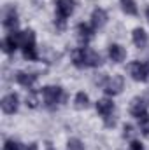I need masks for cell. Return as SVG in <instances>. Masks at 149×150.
<instances>
[{"mask_svg": "<svg viewBox=\"0 0 149 150\" xmlns=\"http://www.w3.org/2000/svg\"><path fill=\"white\" fill-rule=\"evenodd\" d=\"M47 150H53V147H51V145H47Z\"/></svg>", "mask_w": 149, "mask_h": 150, "instance_id": "27", "label": "cell"}, {"mask_svg": "<svg viewBox=\"0 0 149 150\" xmlns=\"http://www.w3.org/2000/svg\"><path fill=\"white\" fill-rule=\"evenodd\" d=\"M140 131H142V134L149 138V119H144V120H140Z\"/></svg>", "mask_w": 149, "mask_h": 150, "instance_id": "22", "label": "cell"}, {"mask_svg": "<svg viewBox=\"0 0 149 150\" xmlns=\"http://www.w3.org/2000/svg\"><path fill=\"white\" fill-rule=\"evenodd\" d=\"M130 112L132 115L140 122L144 119H149V113H148V103L142 100V98H135L132 101V107H130Z\"/></svg>", "mask_w": 149, "mask_h": 150, "instance_id": "7", "label": "cell"}, {"mask_svg": "<svg viewBox=\"0 0 149 150\" xmlns=\"http://www.w3.org/2000/svg\"><path fill=\"white\" fill-rule=\"evenodd\" d=\"M74 103H75V108H79V110H82V108H88L90 107V98H88V94L86 93H77L75 94V100H74Z\"/></svg>", "mask_w": 149, "mask_h": 150, "instance_id": "18", "label": "cell"}, {"mask_svg": "<svg viewBox=\"0 0 149 150\" xmlns=\"http://www.w3.org/2000/svg\"><path fill=\"white\" fill-rule=\"evenodd\" d=\"M132 38H133V44H135L139 49H142V47L148 45V33H146L142 28H135L133 33H132Z\"/></svg>", "mask_w": 149, "mask_h": 150, "instance_id": "16", "label": "cell"}, {"mask_svg": "<svg viewBox=\"0 0 149 150\" xmlns=\"http://www.w3.org/2000/svg\"><path fill=\"white\" fill-rule=\"evenodd\" d=\"M42 96H44V101H46L47 108H56V105L65 98L63 89L58 87V86H46L42 89Z\"/></svg>", "mask_w": 149, "mask_h": 150, "instance_id": "4", "label": "cell"}, {"mask_svg": "<svg viewBox=\"0 0 149 150\" xmlns=\"http://www.w3.org/2000/svg\"><path fill=\"white\" fill-rule=\"evenodd\" d=\"M130 150H144V147H142V143H139V142H132L130 143Z\"/></svg>", "mask_w": 149, "mask_h": 150, "instance_id": "24", "label": "cell"}, {"mask_svg": "<svg viewBox=\"0 0 149 150\" xmlns=\"http://www.w3.org/2000/svg\"><path fill=\"white\" fill-rule=\"evenodd\" d=\"M123 87H125L123 75H112L111 79H107V82L104 86V91H105L107 96H116V94H119L123 91Z\"/></svg>", "mask_w": 149, "mask_h": 150, "instance_id": "6", "label": "cell"}, {"mask_svg": "<svg viewBox=\"0 0 149 150\" xmlns=\"http://www.w3.org/2000/svg\"><path fill=\"white\" fill-rule=\"evenodd\" d=\"M72 59H74V65L79 67V68H86V67L95 68V67L102 65V56L97 51H93V49H90L86 45L79 47L77 51L72 52Z\"/></svg>", "mask_w": 149, "mask_h": 150, "instance_id": "1", "label": "cell"}, {"mask_svg": "<svg viewBox=\"0 0 149 150\" xmlns=\"http://www.w3.org/2000/svg\"><path fill=\"white\" fill-rule=\"evenodd\" d=\"M109 58H111L114 63H121V61L126 58L125 47H121L119 44H111V45H109Z\"/></svg>", "mask_w": 149, "mask_h": 150, "instance_id": "15", "label": "cell"}, {"mask_svg": "<svg viewBox=\"0 0 149 150\" xmlns=\"http://www.w3.org/2000/svg\"><path fill=\"white\" fill-rule=\"evenodd\" d=\"M123 131H125V133H123V136H125V138H132V136H133V133H135V131H133V127H132L130 124H126V126L123 127Z\"/></svg>", "mask_w": 149, "mask_h": 150, "instance_id": "23", "label": "cell"}, {"mask_svg": "<svg viewBox=\"0 0 149 150\" xmlns=\"http://www.w3.org/2000/svg\"><path fill=\"white\" fill-rule=\"evenodd\" d=\"M67 150H84V147H82V143H81L79 140L72 138V140L67 143Z\"/></svg>", "mask_w": 149, "mask_h": 150, "instance_id": "19", "label": "cell"}, {"mask_svg": "<svg viewBox=\"0 0 149 150\" xmlns=\"http://www.w3.org/2000/svg\"><path fill=\"white\" fill-rule=\"evenodd\" d=\"M16 82L21 84L23 87L32 89L34 84L37 82V75L35 74H27V72H16Z\"/></svg>", "mask_w": 149, "mask_h": 150, "instance_id": "12", "label": "cell"}, {"mask_svg": "<svg viewBox=\"0 0 149 150\" xmlns=\"http://www.w3.org/2000/svg\"><path fill=\"white\" fill-rule=\"evenodd\" d=\"M4 150H21V145L14 140H7L5 145H4Z\"/></svg>", "mask_w": 149, "mask_h": 150, "instance_id": "21", "label": "cell"}, {"mask_svg": "<svg viewBox=\"0 0 149 150\" xmlns=\"http://www.w3.org/2000/svg\"><path fill=\"white\" fill-rule=\"evenodd\" d=\"M97 112L100 113L104 119L109 117V115H112V112H114V103H112V100H109V98L98 100V101H97Z\"/></svg>", "mask_w": 149, "mask_h": 150, "instance_id": "14", "label": "cell"}, {"mask_svg": "<svg viewBox=\"0 0 149 150\" xmlns=\"http://www.w3.org/2000/svg\"><path fill=\"white\" fill-rule=\"evenodd\" d=\"M18 38H19V47L23 49V58L28 61H37L39 54L35 51V33L32 30L18 32Z\"/></svg>", "mask_w": 149, "mask_h": 150, "instance_id": "2", "label": "cell"}, {"mask_svg": "<svg viewBox=\"0 0 149 150\" xmlns=\"http://www.w3.org/2000/svg\"><path fill=\"white\" fill-rule=\"evenodd\" d=\"M0 107H2V112L7 113V115L16 113L18 112V107H19V98H18V94L11 93V94L4 96L2 101H0Z\"/></svg>", "mask_w": 149, "mask_h": 150, "instance_id": "8", "label": "cell"}, {"mask_svg": "<svg viewBox=\"0 0 149 150\" xmlns=\"http://www.w3.org/2000/svg\"><path fill=\"white\" fill-rule=\"evenodd\" d=\"M121 9L128 16H137L139 14V9H137V5H135L133 0H121Z\"/></svg>", "mask_w": 149, "mask_h": 150, "instance_id": "17", "label": "cell"}, {"mask_svg": "<svg viewBox=\"0 0 149 150\" xmlns=\"http://www.w3.org/2000/svg\"><path fill=\"white\" fill-rule=\"evenodd\" d=\"M93 32H95L93 26H88V25H84V23H79V25H77V38H79V42L86 45V44L93 38Z\"/></svg>", "mask_w": 149, "mask_h": 150, "instance_id": "11", "label": "cell"}, {"mask_svg": "<svg viewBox=\"0 0 149 150\" xmlns=\"http://www.w3.org/2000/svg\"><path fill=\"white\" fill-rule=\"evenodd\" d=\"M37 103H39V101H37V94L32 91V93L27 96V105H28L30 108H37Z\"/></svg>", "mask_w": 149, "mask_h": 150, "instance_id": "20", "label": "cell"}, {"mask_svg": "<svg viewBox=\"0 0 149 150\" xmlns=\"http://www.w3.org/2000/svg\"><path fill=\"white\" fill-rule=\"evenodd\" d=\"M4 26L9 32H16V28H18V12L12 5H9L4 11Z\"/></svg>", "mask_w": 149, "mask_h": 150, "instance_id": "9", "label": "cell"}, {"mask_svg": "<svg viewBox=\"0 0 149 150\" xmlns=\"http://www.w3.org/2000/svg\"><path fill=\"white\" fill-rule=\"evenodd\" d=\"M18 45H19V38H18V32H11L7 37L2 40V51L4 52H7V54H12L16 49H18Z\"/></svg>", "mask_w": 149, "mask_h": 150, "instance_id": "10", "label": "cell"}, {"mask_svg": "<svg viewBox=\"0 0 149 150\" xmlns=\"http://www.w3.org/2000/svg\"><path fill=\"white\" fill-rule=\"evenodd\" d=\"M105 23H107V12H105L104 9H95V11L91 12V26H93L95 30H98V28H102Z\"/></svg>", "mask_w": 149, "mask_h": 150, "instance_id": "13", "label": "cell"}, {"mask_svg": "<svg viewBox=\"0 0 149 150\" xmlns=\"http://www.w3.org/2000/svg\"><path fill=\"white\" fill-rule=\"evenodd\" d=\"M27 150H37V145H35V143H32L30 147H27Z\"/></svg>", "mask_w": 149, "mask_h": 150, "instance_id": "25", "label": "cell"}, {"mask_svg": "<svg viewBox=\"0 0 149 150\" xmlns=\"http://www.w3.org/2000/svg\"><path fill=\"white\" fill-rule=\"evenodd\" d=\"M146 18H148V21H149V7L146 9Z\"/></svg>", "mask_w": 149, "mask_h": 150, "instance_id": "26", "label": "cell"}, {"mask_svg": "<svg viewBox=\"0 0 149 150\" xmlns=\"http://www.w3.org/2000/svg\"><path fill=\"white\" fill-rule=\"evenodd\" d=\"M130 74L139 82L149 80V61H133L130 65Z\"/></svg>", "mask_w": 149, "mask_h": 150, "instance_id": "5", "label": "cell"}, {"mask_svg": "<svg viewBox=\"0 0 149 150\" xmlns=\"http://www.w3.org/2000/svg\"><path fill=\"white\" fill-rule=\"evenodd\" d=\"M54 4H56V25L58 28H63L67 18L74 12L75 2L74 0H56Z\"/></svg>", "mask_w": 149, "mask_h": 150, "instance_id": "3", "label": "cell"}]
</instances>
